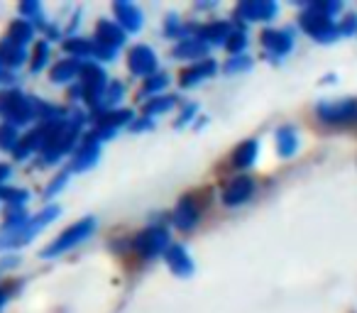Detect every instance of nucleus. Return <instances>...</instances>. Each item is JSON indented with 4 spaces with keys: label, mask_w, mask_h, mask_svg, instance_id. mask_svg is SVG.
I'll return each mask as SVG.
<instances>
[{
    "label": "nucleus",
    "mask_w": 357,
    "mask_h": 313,
    "mask_svg": "<svg viewBox=\"0 0 357 313\" xmlns=\"http://www.w3.org/2000/svg\"><path fill=\"white\" fill-rule=\"evenodd\" d=\"M169 233L167 228L162 225H149V228L139 230L132 240V250L137 257L142 259H154V257H162L164 252L169 250Z\"/></svg>",
    "instance_id": "nucleus-5"
},
{
    "label": "nucleus",
    "mask_w": 357,
    "mask_h": 313,
    "mask_svg": "<svg viewBox=\"0 0 357 313\" xmlns=\"http://www.w3.org/2000/svg\"><path fill=\"white\" fill-rule=\"evenodd\" d=\"M96 228H98V223H96L93 215L76 220L74 225H69L64 233H59L50 245H47L45 250H42V252H40L42 259H54V257H59V254H64V252H71L74 247L84 245L86 240H89L91 235L96 233Z\"/></svg>",
    "instance_id": "nucleus-2"
},
{
    "label": "nucleus",
    "mask_w": 357,
    "mask_h": 313,
    "mask_svg": "<svg viewBox=\"0 0 357 313\" xmlns=\"http://www.w3.org/2000/svg\"><path fill=\"white\" fill-rule=\"evenodd\" d=\"M8 301H10V289H8V287H0V311L6 308Z\"/></svg>",
    "instance_id": "nucleus-39"
},
{
    "label": "nucleus",
    "mask_w": 357,
    "mask_h": 313,
    "mask_svg": "<svg viewBox=\"0 0 357 313\" xmlns=\"http://www.w3.org/2000/svg\"><path fill=\"white\" fill-rule=\"evenodd\" d=\"M128 69L135 76H142V79L157 74V52L147 45H135L128 52Z\"/></svg>",
    "instance_id": "nucleus-8"
},
{
    "label": "nucleus",
    "mask_w": 357,
    "mask_h": 313,
    "mask_svg": "<svg viewBox=\"0 0 357 313\" xmlns=\"http://www.w3.org/2000/svg\"><path fill=\"white\" fill-rule=\"evenodd\" d=\"M17 262H20V257H17V254H10V257H3V259H0V269L17 267Z\"/></svg>",
    "instance_id": "nucleus-38"
},
{
    "label": "nucleus",
    "mask_w": 357,
    "mask_h": 313,
    "mask_svg": "<svg viewBox=\"0 0 357 313\" xmlns=\"http://www.w3.org/2000/svg\"><path fill=\"white\" fill-rule=\"evenodd\" d=\"M257 152H259L257 139H245V142H240L238 147H235L230 160H233V165L238 167V169H248V167H252L255 162H257Z\"/></svg>",
    "instance_id": "nucleus-22"
},
{
    "label": "nucleus",
    "mask_w": 357,
    "mask_h": 313,
    "mask_svg": "<svg viewBox=\"0 0 357 313\" xmlns=\"http://www.w3.org/2000/svg\"><path fill=\"white\" fill-rule=\"evenodd\" d=\"M262 47L267 49L269 56L274 59H282L291 52L294 47V37L289 30H264L262 32Z\"/></svg>",
    "instance_id": "nucleus-16"
},
{
    "label": "nucleus",
    "mask_w": 357,
    "mask_h": 313,
    "mask_svg": "<svg viewBox=\"0 0 357 313\" xmlns=\"http://www.w3.org/2000/svg\"><path fill=\"white\" fill-rule=\"evenodd\" d=\"M61 213L59 206H47V208H42L37 215H32L30 223L25 225V228L20 230V233L15 235V240H13L10 250H17V247H25V245H30L32 240H35V235L40 233V230H45L50 223H54L56 215Z\"/></svg>",
    "instance_id": "nucleus-6"
},
{
    "label": "nucleus",
    "mask_w": 357,
    "mask_h": 313,
    "mask_svg": "<svg viewBox=\"0 0 357 313\" xmlns=\"http://www.w3.org/2000/svg\"><path fill=\"white\" fill-rule=\"evenodd\" d=\"M125 96V86L120 84V81H113V84L108 86V91H105V98H103V110H115V105L123 100ZM100 110V113H103Z\"/></svg>",
    "instance_id": "nucleus-31"
},
{
    "label": "nucleus",
    "mask_w": 357,
    "mask_h": 313,
    "mask_svg": "<svg viewBox=\"0 0 357 313\" xmlns=\"http://www.w3.org/2000/svg\"><path fill=\"white\" fill-rule=\"evenodd\" d=\"M0 118L3 123H10L15 128L30 125L32 120H37V98L17 89L3 91L0 93Z\"/></svg>",
    "instance_id": "nucleus-1"
},
{
    "label": "nucleus",
    "mask_w": 357,
    "mask_h": 313,
    "mask_svg": "<svg viewBox=\"0 0 357 313\" xmlns=\"http://www.w3.org/2000/svg\"><path fill=\"white\" fill-rule=\"evenodd\" d=\"M316 115L328 125H347L357 120V100H337V103H321Z\"/></svg>",
    "instance_id": "nucleus-7"
},
{
    "label": "nucleus",
    "mask_w": 357,
    "mask_h": 313,
    "mask_svg": "<svg viewBox=\"0 0 357 313\" xmlns=\"http://www.w3.org/2000/svg\"><path fill=\"white\" fill-rule=\"evenodd\" d=\"M79 86L81 93H84V100L93 113H100L103 110V98L105 91H108V74L103 71V66H98L96 61H86L84 69H81L79 76Z\"/></svg>",
    "instance_id": "nucleus-3"
},
{
    "label": "nucleus",
    "mask_w": 357,
    "mask_h": 313,
    "mask_svg": "<svg viewBox=\"0 0 357 313\" xmlns=\"http://www.w3.org/2000/svg\"><path fill=\"white\" fill-rule=\"evenodd\" d=\"M245 47H248V35H245V30L240 27V30H233V35L228 37V42H225V49L230 52L233 56L243 54Z\"/></svg>",
    "instance_id": "nucleus-33"
},
{
    "label": "nucleus",
    "mask_w": 357,
    "mask_h": 313,
    "mask_svg": "<svg viewBox=\"0 0 357 313\" xmlns=\"http://www.w3.org/2000/svg\"><path fill=\"white\" fill-rule=\"evenodd\" d=\"M176 105V98L174 96H157V98H149V100H144V105H142V113H144V118H157V115H164V113H169V110Z\"/></svg>",
    "instance_id": "nucleus-26"
},
{
    "label": "nucleus",
    "mask_w": 357,
    "mask_h": 313,
    "mask_svg": "<svg viewBox=\"0 0 357 313\" xmlns=\"http://www.w3.org/2000/svg\"><path fill=\"white\" fill-rule=\"evenodd\" d=\"M113 13H115V22H118L125 32H132V35H137V32L142 30L144 15H142V10H139L137 6H132V3H125V0H118V3H113Z\"/></svg>",
    "instance_id": "nucleus-14"
},
{
    "label": "nucleus",
    "mask_w": 357,
    "mask_h": 313,
    "mask_svg": "<svg viewBox=\"0 0 357 313\" xmlns=\"http://www.w3.org/2000/svg\"><path fill=\"white\" fill-rule=\"evenodd\" d=\"M96 45L105 47V49L118 52L125 45V30L115 20H98L96 25Z\"/></svg>",
    "instance_id": "nucleus-15"
},
{
    "label": "nucleus",
    "mask_w": 357,
    "mask_h": 313,
    "mask_svg": "<svg viewBox=\"0 0 357 313\" xmlns=\"http://www.w3.org/2000/svg\"><path fill=\"white\" fill-rule=\"evenodd\" d=\"M235 27L225 20H215V22H208V25H199L196 27V37L204 40L206 45H225L228 37L233 35Z\"/></svg>",
    "instance_id": "nucleus-18"
},
{
    "label": "nucleus",
    "mask_w": 357,
    "mask_h": 313,
    "mask_svg": "<svg viewBox=\"0 0 357 313\" xmlns=\"http://www.w3.org/2000/svg\"><path fill=\"white\" fill-rule=\"evenodd\" d=\"M277 15V3H257V0H245L235 8V20L243 22H259V20H272Z\"/></svg>",
    "instance_id": "nucleus-13"
},
{
    "label": "nucleus",
    "mask_w": 357,
    "mask_h": 313,
    "mask_svg": "<svg viewBox=\"0 0 357 313\" xmlns=\"http://www.w3.org/2000/svg\"><path fill=\"white\" fill-rule=\"evenodd\" d=\"M199 220H201V206H199V201H196V196H191V194L181 196L172 213V223L176 225L178 230H191L194 225H199Z\"/></svg>",
    "instance_id": "nucleus-9"
},
{
    "label": "nucleus",
    "mask_w": 357,
    "mask_h": 313,
    "mask_svg": "<svg viewBox=\"0 0 357 313\" xmlns=\"http://www.w3.org/2000/svg\"><path fill=\"white\" fill-rule=\"evenodd\" d=\"M215 71H218V64H215L213 59L196 61L194 66H189V69L181 74L178 84H181V89H194V86H199V84H204V81L213 79Z\"/></svg>",
    "instance_id": "nucleus-17"
},
{
    "label": "nucleus",
    "mask_w": 357,
    "mask_h": 313,
    "mask_svg": "<svg viewBox=\"0 0 357 313\" xmlns=\"http://www.w3.org/2000/svg\"><path fill=\"white\" fill-rule=\"evenodd\" d=\"M0 201H6L10 208H25V204L30 201V191L15 189V186H3L0 189Z\"/></svg>",
    "instance_id": "nucleus-28"
},
{
    "label": "nucleus",
    "mask_w": 357,
    "mask_h": 313,
    "mask_svg": "<svg viewBox=\"0 0 357 313\" xmlns=\"http://www.w3.org/2000/svg\"><path fill=\"white\" fill-rule=\"evenodd\" d=\"M196 113H199V105L196 103H189V105H184V108H181V113H178V118H176V128H186V125L189 123H194L196 120Z\"/></svg>",
    "instance_id": "nucleus-35"
},
{
    "label": "nucleus",
    "mask_w": 357,
    "mask_h": 313,
    "mask_svg": "<svg viewBox=\"0 0 357 313\" xmlns=\"http://www.w3.org/2000/svg\"><path fill=\"white\" fill-rule=\"evenodd\" d=\"M22 135L15 125L10 123H3L0 125V149H6V152H15L17 144H20Z\"/></svg>",
    "instance_id": "nucleus-29"
},
{
    "label": "nucleus",
    "mask_w": 357,
    "mask_h": 313,
    "mask_svg": "<svg viewBox=\"0 0 357 313\" xmlns=\"http://www.w3.org/2000/svg\"><path fill=\"white\" fill-rule=\"evenodd\" d=\"M164 262H167L169 272L176 274V277H191L196 269L189 250H186V245H181V243L169 245V250L164 252Z\"/></svg>",
    "instance_id": "nucleus-12"
},
{
    "label": "nucleus",
    "mask_w": 357,
    "mask_h": 313,
    "mask_svg": "<svg viewBox=\"0 0 357 313\" xmlns=\"http://www.w3.org/2000/svg\"><path fill=\"white\" fill-rule=\"evenodd\" d=\"M27 59L30 56H27V49L22 45H15L8 37L0 42V64H3V69H20Z\"/></svg>",
    "instance_id": "nucleus-21"
},
{
    "label": "nucleus",
    "mask_w": 357,
    "mask_h": 313,
    "mask_svg": "<svg viewBox=\"0 0 357 313\" xmlns=\"http://www.w3.org/2000/svg\"><path fill=\"white\" fill-rule=\"evenodd\" d=\"M10 176H13V167L10 165H3V162H0V189H3V186L10 181Z\"/></svg>",
    "instance_id": "nucleus-37"
},
{
    "label": "nucleus",
    "mask_w": 357,
    "mask_h": 313,
    "mask_svg": "<svg viewBox=\"0 0 357 313\" xmlns=\"http://www.w3.org/2000/svg\"><path fill=\"white\" fill-rule=\"evenodd\" d=\"M169 86V74H164V71H157V74L147 76L142 84V89H139V98H157V96H162V91Z\"/></svg>",
    "instance_id": "nucleus-25"
},
{
    "label": "nucleus",
    "mask_w": 357,
    "mask_h": 313,
    "mask_svg": "<svg viewBox=\"0 0 357 313\" xmlns=\"http://www.w3.org/2000/svg\"><path fill=\"white\" fill-rule=\"evenodd\" d=\"M252 194H255V179L248 174H240L233 181H228V186L223 189V204L235 208V206L248 204L252 199Z\"/></svg>",
    "instance_id": "nucleus-11"
},
{
    "label": "nucleus",
    "mask_w": 357,
    "mask_h": 313,
    "mask_svg": "<svg viewBox=\"0 0 357 313\" xmlns=\"http://www.w3.org/2000/svg\"><path fill=\"white\" fill-rule=\"evenodd\" d=\"M100 160V142H96L91 135H86L79 142V147L71 154V171H86L96 167Z\"/></svg>",
    "instance_id": "nucleus-10"
},
{
    "label": "nucleus",
    "mask_w": 357,
    "mask_h": 313,
    "mask_svg": "<svg viewBox=\"0 0 357 313\" xmlns=\"http://www.w3.org/2000/svg\"><path fill=\"white\" fill-rule=\"evenodd\" d=\"M149 128H154L152 118H135L132 125H130V130H132V132H144V130H149Z\"/></svg>",
    "instance_id": "nucleus-36"
},
{
    "label": "nucleus",
    "mask_w": 357,
    "mask_h": 313,
    "mask_svg": "<svg viewBox=\"0 0 357 313\" xmlns=\"http://www.w3.org/2000/svg\"><path fill=\"white\" fill-rule=\"evenodd\" d=\"M64 49L69 52L71 56H76V59H93V52H96V45L93 40H84V37H69V40H64Z\"/></svg>",
    "instance_id": "nucleus-24"
},
{
    "label": "nucleus",
    "mask_w": 357,
    "mask_h": 313,
    "mask_svg": "<svg viewBox=\"0 0 357 313\" xmlns=\"http://www.w3.org/2000/svg\"><path fill=\"white\" fill-rule=\"evenodd\" d=\"M211 47L206 45L204 40H199V37H189V40H181L176 42V45L172 47V56H176V59H184V61H204L206 54H208Z\"/></svg>",
    "instance_id": "nucleus-19"
},
{
    "label": "nucleus",
    "mask_w": 357,
    "mask_h": 313,
    "mask_svg": "<svg viewBox=\"0 0 357 313\" xmlns=\"http://www.w3.org/2000/svg\"><path fill=\"white\" fill-rule=\"evenodd\" d=\"M250 66H252V59L245 54H238V56H230L228 61H225L223 66V74L233 76V74H243V71H248Z\"/></svg>",
    "instance_id": "nucleus-32"
},
{
    "label": "nucleus",
    "mask_w": 357,
    "mask_h": 313,
    "mask_svg": "<svg viewBox=\"0 0 357 313\" xmlns=\"http://www.w3.org/2000/svg\"><path fill=\"white\" fill-rule=\"evenodd\" d=\"M69 179H71V174L69 171H61L59 176H54V179L47 184V189H45V199L50 201V199H54L56 194H61V189H64L66 184H69Z\"/></svg>",
    "instance_id": "nucleus-34"
},
{
    "label": "nucleus",
    "mask_w": 357,
    "mask_h": 313,
    "mask_svg": "<svg viewBox=\"0 0 357 313\" xmlns=\"http://www.w3.org/2000/svg\"><path fill=\"white\" fill-rule=\"evenodd\" d=\"M298 149V137H296V130L291 128V125H284V128L277 130V152L279 157H284V160H289V157H294Z\"/></svg>",
    "instance_id": "nucleus-23"
},
{
    "label": "nucleus",
    "mask_w": 357,
    "mask_h": 313,
    "mask_svg": "<svg viewBox=\"0 0 357 313\" xmlns=\"http://www.w3.org/2000/svg\"><path fill=\"white\" fill-rule=\"evenodd\" d=\"M32 37H35V25H32L30 20H25V17L15 20L10 25V30H8V40H13L15 45H22V47H25Z\"/></svg>",
    "instance_id": "nucleus-27"
},
{
    "label": "nucleus",
    "mask_w": 357,
    "mask_h": 313,
    "mask_svg": "<svg viewBox=\"0 0 357 313\" xmlns=\"http://www.w3.org/2000/svg\"><path fill=\"white\" fill-rule=\"evenodd\" d=\"M86 61L84 59H76V56H69V59H61L52 66L50 76L54 84H71L81 76V69H84Z\"/></svg>",
    "instance_id": "nucleus-20"
},
{
    "label": "nucleus",
    "mask_w": 357,
    "mask_h": 313,
    "mask_svg": "<svg viewBox=\"0 0 357 313\" xmlns=\"http://www.w3.org/2000/svg\"><path fill=\"white\" fill-rule=\"evenodd\" d=\"M50 64V42L47 40H40L32 52V61H30V71L32 74H40L45 66Z\"/></svg>",
    "instance_id": "nucleus-30"
},
{
    "label": "nucleus",
    "mask_w": 357,
    "mask_h": 313,
    "mask_svg": "<svg viewBox=\"0 0 357 313\" xmlns=\"http://www.w3.org/2000/svg\"><path fill=\"white\" fill-rule=\"evenodd\" d=\"M337 10V6H308V10L298 17L303 32H308L311 37H316L318 42H331L333 37H337V27L331 20V13Z\"/></svg>",
    "instance_id": "nucleus-4"
}]
</instances>
